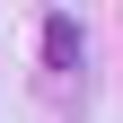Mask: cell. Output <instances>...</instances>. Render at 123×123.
I'll use <instances>...</instances> for the list:
<instances>
[{
    "instance_id": "cell-1",
    "label": "cell",
    "mask_w": 123,
    "mask_h": 123,
    "mask_svg": "<svg viewBox=\"0 0 123 123\" xmlns=\"http://www.w3.org/2000/svg\"><path fill=\"white\" fill-rule=\"evenodd\" d=\"M44 70H53L62 88L79 79V18H70V9H53V18H44Z\"/></svg>"
}]
</instances>
